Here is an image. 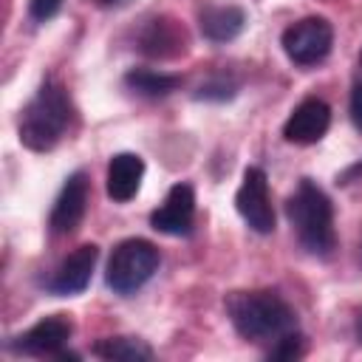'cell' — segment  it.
Masks as SVG:
<instances>
[{"label": "cell", "mask_w": 362, "mask_h": 362, "mask_svg": "<svg viewBox=\"0 0 362 362\" xmlns=\"http://www.w3.org/2000/svg\"><path fill=\"white\" fill-rule=\"evenodd\" d=\"M223 305L243 339L277 342L280 337L297 331L294 308L274 291H232Z\"/></svg>", "instance_id": "cell-1"}, {"label": "cell", "mask_w": 362, "mask_h": 362, "mask_svg": "<svg viewBox=\"0 0 362 362\" xmlns=\"http://www.w3.org/2000/svg\"><path fill=\"white\" fill-rule=\"evenodd\" d=\"M71 113L74 107L65 88L57 79H45L20 113V141L37 153L57 147V141L65 136L71 124Z\"/></svg>", "instance_id": "cell-2"}, {"label": "cell", "mask_w": 362, "mask_h": 362, "mask_svg": "<svg viewBox=\"0 0 362 362\" xmlns=\"http://www.w3.org/2000/svg\"><path fill=\"white\" fill-rule=\"evenodd\" d=\"M286 212H288V221L297 232L300 246L308 255L328 257L334 252V246H337L334 209H331L328 195L311 178H303L297 184V189L291 192V198L286 204Z\"/></svg>", "instance_id": "cell-3"}, {"label": "cell", "mask_w": 362, "mask_h": 362, "mask_svg": "<svg viewBox=\"0 0 362 362\" xmlns=\"http://www.w3.org/2000/svg\"><path fill=\"white\" fill-rule=\"evenodd\" d=\"M156 269H158V249L144 238H127L113 249L107 260L105 283L116 294L127 297L139 291L156 274Z\"/></svg>", "instance_id": "cell-4"}, {"label": "cell", "mask_w": 362, "mask_h": 362, "mask_svg": "<svg viewBox=\"0 0 362 362\" xmlns=\"http://www.w3.org/2000/svg\"><path fill=\"white\" fill-rule=\"evenodd\" d=\"M280 45L286 51V57L294 62V65H317L322 62L328 54H331V45H334V28L325 17H303L297 23H291L283 37H280Z\"/></svg>", "instance_id": "cell-5"}, {"label": "cell", "mask_w": 362, "mask_h": 362, "mask_svg": "<svg viewBox=\"0 0 362 362\" xmlns=\"http://www.w3.org/2000/svg\"><path fill=\"white\" fill-rule=\"evenodd\" d=\"M235 209L246 221L249 229H255L260 235L274 232V209H272V198H269V181L260 167H246L243 181L235 192Z\"/></svg>", "instance_id": "cell-6"}, {"label": "cell", "mask_w": 362, "mask_h": 362, "mask_svg": "<svg viewBox=\"0 0 362 362\" xmlns=\"http://www.w3.org/2000/svg\"><path fill=\"white\" fill-rule=\"evenodd\" d=\"M71 331H74L71 322L65 317L54 314V317L40 320L20 337H14L8 342V348L17 354H31V356H57V354H62V345L71 339Z\"/></svg>", "instance_id": "cell-7"}, {"label": "cell", "mask_w": 362, "mask_h": 362, "mask_svg": "<svg viewBox=\"0 0 362 362\" xmlns=\"http://www.w3.org/2000/svg\"><path fill=\"white\" fill-rule=\"evenodd\" d=\"M195 218V192L189 184H173L164 204L150 215V226L164 235H189Z\"/></svg>", "instance_id": "cell-8"}, {"label": "cell", "mask_w": 362, "mask_h": 362, "mask_svg": "<svg viewBox=\"0 0 362 362\" xmlns=\"http://www.w3.org/2000/svg\"><path fill=\"white\" fill-rule=\"evenodd\" d=\"M328 127H331V107L322 99L311 96L291 110V116L283 124V136L291 144H317L328 133Z\"/></svg>", "instance_id": "cell-9"}, {"label": "cell", "mask_w": 362, "mask_h": 362, "mask_svg": "<svg viewBox=\"0 0 362 362\" xmlns=\"http://www.w3.org/2000/svg\"><path fill=\"white\" fill-rule=\"evenodd\" d=\"M85 206H88V175L79 170L74 175H68V181L62 184L54 206H51V218L48 226L54 235H68L79 226V221L85 218Z\"/></svg>", "instance_id": "cell-10"}, {"label": "cell", "mask_w": 362, "mask_h": 362, "mask_svg": "<svg viewBox=\"0 0 362 362\" xmlns=\"http://www.w3.org/2000/svg\"><path fill=\"white\" fill-rule=\"evenodd\" d=\"M96 257H99V249H96L93 243H85V246L74 249V252L59 263V269L54 272V277L48 280V291H51V294H59V297L85 291L88 283H90Z\"/></svg>", "instance_id": "cell-11"}, {"label": "cell", "mask_w": 362, "mask_h": 362, "mask_svg": "<svg viewBox=\"0 0 362 362\" xmlns=\"http://www.w3.org/2000/svg\"><path fill=\"white\" fill-rule=\"evenodd\" d=\"M141 175H144V161L136 153H116L107 164V195L119 204L130 201L139 187H141Z\"/></svg>", "instance_id": "cell-12"}, {"label": "cell", "mask_w": 362, "mask_h": 362, "mask_svg": "<svg viewBox=\"0 0 362 362\" xmlns=\"http://www.w3.org/2000/svg\"><path fill=\"white\" fill-rule=\"evenodd\" d=\"M184 45H187L184 28H178L173 20H164V17L150 20L139 37V48L147 57H175L184 51Z\"/></svg>", "instance_id": "cell-13"}, {"label": "cell", "mask_w": 362, "mask_h": 362, "mask_svg": "<svg viewBox=\"0 0 362 362\" xmlns=\"http://www.w3.org/2000/svg\"><path fill=\"white\" fill-rule=\"evenodd\" d=\"M198 25L209 42H229L243 31L246 14L238 6H209L201 11Z\"/></svg>", "instance_id": "cell-14"}, {"label": "cell", "mask_w": 362, "mask_h": 362, "mask_svg": "<svg viewBox=\"0 0 362 362\" xmlns=\"http://www.w3.org/2000/svg\"><path fill=\"white\" fill-rule=\"evenodd\" d=\"M93 354L107 362H147L153 359V348L136 337H105L93 345Z\"/></svg>", "instance_id": "cell-15"}, {"label": "cell", "mask_w": 362, "mask_h": 362, "mask_svg": "<svg viewBox=\"0 0 362 362\" xmlns=\"http://www.w3.org/2000/svg\"><path fill=\"white\" fill-rule=\"evenodd\" d=\"M124 85H127L133 93H139V96L156 99V96L173 93V90L181 85V76H175V74H161V71H150V68H133V71L124 74Z\"/></svg>", "instance_id": "cell-16"}, {"label": "cell", "mask_w": 362, "mask_h": 362, "mask_svg": "<svg viewBox=\"0 0 362 362\" xmlns=\"http://www.w3.org/2000/svg\"><path fill=\"white\" fill-rule=\"evenodd\" d=\"M235 96V82L226 79V76H215L209 82H204L195 93V99H206V102H223V99H232Z\"/></svg>", "instance_id": "cell-17"}, {"label": "cell", "mask_w": 362, "mask_h": 362, "mask_svg": "<svg viewBox=\"0 0 362 362\" xmlns=\"http://www.w3.org/2000/svg\"><path fill=\"white\" fill-rule=\"evenodd\" d=\"M300 354H303V337H300L297 331H291V334L280 337V339H277V345L269 351V356H272V359H294V356H300Z\"/></svg>", "instance_id": "cell-18"}, {"label": "cell", "mask_w": 362, "mask_h": 362, "mask_svg": "<svg viewBox=\"0 0 362 362\" xmlns=\"http://www.w3.org/2000/svg\"><path fill=\"white\" fill-rule=\"evenodd\" d=\"M59 8H62V0H28V14H31V20H37V23L51 20Z\"/></svg>", "instance_id": "cell-19"}, {"label": "cell", "mask_w": 362, "mask_h": 362, "mask_svg": "<svg viewBox=\"0 0 362 362\" xmlns=\"http://www.w3.org/2000/svg\"><path fill=\"white\" fill-rule=\"evenodd\" d=\"M348 113H351L354 127L362 133V82H356V85H354V90H351V105H348Z\"/></svg>", "instance_id": "cell-20"}, {"label": "cell", "mask_w": 362, "mask_h": 362, "mask_svg": "<svg viewBox=\"0 0 362 362\" xmlns=\"http://www.w3.org/2000/svg\"><path fill=\"white\" fill-rule=\"evenodd\" d=\"M354 181H362V158L354 161L351 167H345V170L337 175V184H354Z\"/></svg>", "instance_id": "cell-21"}, {"label": "cell", "mask_w": 362, "mask_h": 362, "mask_svg": "<svg viewBox=\"0 0 362 362\" xmlns=\"http://www.w3.org/2000/svg\"><path fill=\"white\" fill-rule=\"evenodd\" d=\"M356 339L362 342V311L356 314Z\"/></svg>", "instance_id": "cell-22"}, {"label": "cell", "mask_w": 362, "mask_h": 362, "mask_svg": "<svg viewBox=\"0 0 362 362\" xmlns=\"http://www.w3.org/2000/svg\"><path fill=\"white\" fill-rule=\"evenodd\" d=\"M99 3H105V6H116V3H124V0H99Z\"/></svg>", "instance_id": "cell-23"}, {"label": "cell", "mask_w": 362, "mask_h": 362, "mask_svg": "<svg viewBox=\"0 0 362 362\" xmlns=\"http://www.w3.org/2000/svg\"><path fill=\"white\" fill-rule=\"evenodd\" d=\"M359 62H362V51H359Z\"/></svg>", "instance_id": "cell-24"}]
</instances>
